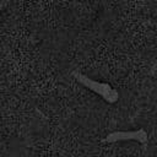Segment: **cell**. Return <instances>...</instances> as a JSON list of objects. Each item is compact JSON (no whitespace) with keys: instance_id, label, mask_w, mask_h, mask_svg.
Segmentation results:
<instances>
[{"instance_id":"cell-1","label":"cell","mask_w":157,"mask_h":157,"mask_svg":"<svg viewBox=\"0 0 157 157\" xmlns=\"http://www.w3.org/2000/svg\"><path fill=\"white\" fill-rule=\"evenodd\" d=\"M1 7H2V4H1V2H0V10H1Z\"/></svg>"}]
</instances>
